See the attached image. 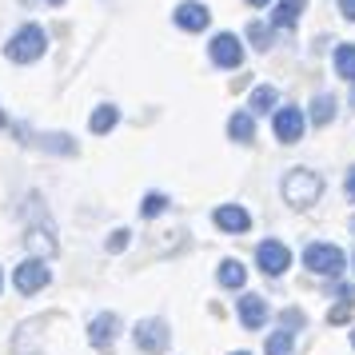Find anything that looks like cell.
I'll return each instance as SVG.
<instances>
[{
  "mask_svg": "<svg viewBox=\"0 0 355 355\" xmlns=\"http://www.w3.org/2000/svg\"><path fill=\"white\" fill-rule=\"evenodd\" d=\"M128 248V232L120 227V232H112V240H108V252H124Z\"/></svg>",
  "mask_w": 355,
  "mask_h": 355,
  "instance_id": "24",
  "label": "cell"
},
{
  "mask_svg": "<svg viewBox=\"0 0 355 355\" xmlns=\"http://www.w3.org/2000/svg\"><path fill=\"white\" fill-rule=\"evenodd\" d=\"M352 347H355V331H352Z\"/></svg>",
  "mask_w": 355,
  "mask_h": 355,
  "instance_id": "31",
  "label": "cell"
},
{
  "mask_svg": "<svg viewBox=\"0 0 355 355\" xmlns=\"http://www.w3.org/2000/svg\"><path fill=\"white\" fill-rule=\"evenodd\" d=\"M272 128H275V140L279 144H295V140H304V128H307V120L300 108H279L272 120Z\"/></svg>",
  "mask_w": 355,
  "mask_h": 355,
  "instance_id": "7",
  "label": "cell"
},
{
  "mask_svg": "<svg viewBox=\"0 0 355 355\" xmlns=\"http://www.w3.org/2000/svg\"><path fill=\"white\" fill-rule=\"evenodd\" d=\"M336 72L343 80H355V44H339L336 49Z\"/></svg>",
  "mask_w": 355,
  "mask_h": 355,
  "instance_id": "18",
  "label": "cell"
},
{
  "mask_svg": "<svg viewBox=\"0 0 355 355\" xmlns=\"http://www.w3.org/2000/svg\"><path fill=\"white\" fill-rule=\"evenodd\" d=\"M236 355H248V352H236Z\"/></svg>",
  "mask_w": 355,
  "mask_h": 355,
  "instance_id": "33",
  "label": "cell"
},
{
  "mask_svg": "<svg viewBox=\"0 0 355 355\" xmlns=\"http://www.w3.org/2000/svg\"><path fill=\"white\" fill-rule=\"evenodd\" d=\"M28 248H33L36 256H52V252H56V240H52V232L33 227V232H28Z\"/></svg>",
  "mask_w": 355,
  "mask_h": 355,
  "instance_id": "20",
  "label": "cell"
},
{
  "mask_svg": "<svg viewBox=\"0 0 355 355\" xmlns=\"http://www.w3.org/2000/svg\"><path fill=\"white\" fill-rule=\"evenodd\" d=\"M284 323H288V327H304V315L291 307V311H284Z\"/></svg>",
  "mask_w": 355,
  "mask_h": 355,
  "instance_id": "25",
  "label": "cell"
},
{
  "mask_svg": "<svg viewBox=\"0 0 355 355\" xmlns=\"http://www.w3.org/2000/svg\"><path fill=\"white\" fill-rule=\"evenodd\" d=\"M343 188H347V196H352V200H355V168H352V172H347V184H343Z\"/></svg>",
  "mask_w": 355,
  "mask_h": 355,
  "instance_id": "27",
  "label": "cell"
},
{
  "mask_svg": "<svg viewBox=\"0 0 355 355\" xmlns=\"http://www.w3.org/2000/svg\"><path fill=\"white\" fill-rule=\"evenodd\" d=\"M211 60H216L220 68H240L243 64V44L232 33L211 36Z\"/></svg>",
  "mask_w": 355,
  "mask_h": 355,
  "instance_id": "8",
  "label": "cell"
},
{
  "mask_svg": "<svg viewBox=\"0 0 355 355\" xmlns=\"http://www.w3.org/2000/svg\"><path fill=\"white\" fill-rule=\"evenodd\" d=\"M248 36L256 40V49H259V52L272 49V28H268V24H252V28H248Z\"/></svg>",
  "mask_w": 355,
  "mask_h": 355,
  "instance_id": "23",
  "label": "cell"
},
{
  "mask_svg": "<svg viewBox=\"0 0 355 355\" xmlns=\"http://www.w3.org/2000/svg\"><path fill=\"white\" fill-rule=\"evenodd\" d=\"M352 100H355V92H352Z\"/></svg>",
  "mask_w": 355,
  "mask_h": 355,
  "instance_id": "34",
  "label": "cell"
},
{
  "mask_svg": "<svg viewBox=\"0 0 355 355\" xmlns=\"http://www.w3.org/2000/svg\"><path fill=\"white\" fill-rule=\"evenodd\" d=\"M49 4H60V0H49Z\"/></svg>",
  "mask_w": 355,
  "mask_h": 355,
  "instance_id": "32",
  "label": "cell"
},
{
  "mask_svg": "<svg viewBox=\"0 0 355 355\" xmlns=\"http://www.w3.org/2000/svg\"><path fill=\"white\" fill-rule=\"evenodd\" d=\"M136 347L148 355H164L168 352V339H172V331H168V323L164 320H140L136 323Z\"/></svg>",
  "mask_w": 355,
  "mask_h": 355,
  "instance_id": "4",
  "label": "cell"
},
{
  "mask_svg": "<svg viewBox=\"0 0 355 355\" xmlns=\"http://www.w3.org/2000/svg\"><path fill=\"white\" fill-rule=\"evenodd\" d=\"M116 120H120V108L116 104H100L96 112H92V120H88V128L96 132V136H104V132L116 128Z\"/></svg>",
  "mask_w": 355,
  "mask_h": 355,
  "instance_id": "15",
  "label": "cell"
},
{
  "mask_svg": "<svg viewBox=\"0 0 355 355\" xmlns=\"http://www.w3.org/2000/svg\"><path fill=\"white\" fill-rule=\"evenodd\" d=\"M4 124H8V120H4V116H0V128H4Z\"/></svg>",
  "mask_w": 355,
  "mask_h": 355,
  "instance_id": "29",
  "label": "cell"
},
{
  "mask_svg": "<svg viewBox=\"0 0 355 355\" xmlns=\"http://www.w3.org/2000/svg\"><path fill=\"white\" fill-rule=\"evenodd\" d=\"M307 0H279L272 12V24L275 28H295V20H300V12H304Z\"/></svg>",
  "mask_w": 355,
  "mask_h": 355,
  "instance_id": "13",
  "label": "cell"
},
{
  "mask_svg": "<svg viewBox=\"0 0 355 355\" xmlns=\"http://www.w3.org/2000/svg\"><path fill=\"white\" fill-rule=\"evenodd\" d=\"M323 192V180L315 172H307V168H291L288 176H284V200H288L291 208H311Z\"/></svg>",
  "mask_w": 355,
  "mask_h": 355,
  "instance_id": "1",
  "label": "cell"
},
{
  "mask_svg": "<svg viewBox=\"0 0 355 355\" xmlns=\"http://www.w3.org/2000/svg\"><path fill=\"white\" fill-rule=\"evenodd\" d=\"M331 116H336V96H327V92H320V96L311 100V120L315 124H331Z\"/></svg>",
  "mask_w": 355,
  "mask_h": 355,
  "instance_id": "17",
  "label": "cell"
},
{
  "mask_svg": "<svg viewBox=\"0 0 355 355\" xmlns=\"http://www.w3.org/2000/svg\"><path fill=\"white\" fill-rule=\"evenodd\" d=\"M227 136L236 140V144H252L256 140V124H252V112H236L227 120Z\"/></svg>",
  "mask_w": 355,
  "mask_h": 355,
  "instance_id": "14",
  "label": "cell"
},
{
  "mask_svg": "<svg viewBox=\"0 0 355 355\" xmlns=\"http://www.w3.org/2000/svg\"><path fill=\"white\" fill-rule=\"evenodd\" d=\"M275 100H279V92H275L272 84H259L256 92H252V112H268V108H275Z\"/></svg>",
  "mask_w": 355,
  "mask_h": 355,
  "instance_id": "19",
  "label": "cell"
},
{
  "mask_svg": "<svg viewBox=\"0 0 355 355\" xmlns=\"http://www.w3.org/2000/svg\"><path fill=\"white\" fill-rule=\"evenodd\" d=\"M164 208H168V196H160V192H148L144 204H140V211H144V216H160Z\"/></svg>",
  "mask_w": 355,
  "mask_h": 355,
  "instance_id": "22",
  "label": "cell"
},
{
  "mask_svg": "<svg viewBox=\"0 0 355 355\" xmlns=\"http://www.w3.org/2000/svg\"><path fill=\"white\" fill-rule=\"evenodd\" d=\"M240 320H243V327H248V331H259V327L268 323V300L248 291V295L240 300Z\"/></svg>",
  "mask_w": 355,
  "mask_h": 355,
  "instance_id": "11",
  "label": "cell"
},
{
  "mask_svg": "<svg viewBox=\"0 0 355 355\" xmlns=\"http://www.w3.org/2000/svg\"><path fill=\"white\" fill-rule=\"evenodd\" d=\"M172 17H176V24L184 28V33H204V28H208V20H211V12L204 8V4H196V0H184Z\"/></svg>",
  "mask_w": 355,
  "mask_h": 355,
  "instance_id": "9",
  "label": "cell"
},
{
  "mask_svg": "<svg viewBox=\"0 0 355 355\" xmlns=\"http://www.w3.org/2000/svg\"><path fill=\"white\" fill-rule=\"evenodd\" d=\"M291 343H295L291 331H272L268 336V355H291Z\"/></svg>",
  "mask_w": 355,
  "mask_h": 355,
  "instance_id": "21",
  "label": "cell"
},
{
  "mask_svg": "<svg viewBox=\"0 0 355 355\" xmlns=\"http://www.w3.org/2000/svg\"><path fill=\"white\" fill-rule=\"evenodd\" d=\"M352 232H355V216H352Z\"/></svg>",
  "mask_w": 355,
  "mask_h": 355,
  "instance_id": "30",
  "label": "cell"
},
{
  "mask_svg": "<svg viewBox=\"0 0 355 355\" xmlns=\"http://www.w3.org/2000/svg\"><path fill=\"white\" fill-rule=\"evenodd\" d=\"M256 259H259V272L263 275H284L291 268V252L279 240H263L256 248Z\"/></svg>",
  "mask_w": 355,
  "mask_h": 355,
  "instance_id": "6",
  "label": "cell"
},
{
  "mask_svg": "<svg viewBox=\"0 0 355 355\" xmlns=\"http://www.w3.org/2000/svg\"><path fill=\"white\" fill-rule=\"evenodd\" d=\"M248 4H256V8H263V4H268V0H248Z\"/></svg>",
  "mask_w": 355,
  "mask_h": 355,
  "instance_id": "28",
  "label": "cell"
},
{
  "mask_svg": "<svg viewBox=\"0 0 355 355\" xmlns=\"http://www.w3.org/2000/svg\"><path fill=\"white\" fill-rule=\"evenodd\" d=\"M304 263L315 275H339V272H343V263H347V256L339 252L336 243H307Z\"/></svg>",
  "mask_w": 355,
  "mask_h": 355,
  "instance_id": "3",
  "label": "cell"
},
{
  "mask_svg": "<svg viewBox=\"0 0 355 355\" xmlns=\"http://www.w3.org/2000/svg\"><path fill=\"white\" fill-rule=\"evenodd\" d=\"M216 227H224V232H248L252 216L240 204H224V208H216Z\"/></svg>",
  "mask_w": 355,
  "mask_h": 355,
  "instance_id": "12",
  "label": "cell"
},
{
  "mask_svg": "<svg viewBox=\"0 0 355 355\" xmlns=\"http://www.w3.org/2000/svg\"><path fill=\"white\" fill-rule=\"evenodd\" d=\"M49 279H52V272L44 268V259H24L17 272H12V284H17V291H24V295L49 288Z\"/></svg>",
  "mask_w": 355,
  "mask_h": 355,
  "instance_id": "5",
  "label": "cell"
},
{
  "mask_svg": "<svg viewBox=\"0 0 355 355\" xmlns=\"http://www.w3.org/2000/svg\"><path fill=\"white\" fill-rule=\"evenodd\" d=\"M216 279H220L224 288H243L248 272H243V263H240V259H224V263H220V272H216Z\"/></svg>",
  "mask_w": 355,
  "mask_h": 355,
  "instance_id": "16",
  "label": "cell"
},
{
  "mask_svg": "<svg viewBox=\"0 0 355 355\" xmlns=\"http://www.w3.org/2000/svg\"><path fill=\"white\" fill-rule=\"evenodd\" d=\"M116 336H120V315H112V311H100L96 320L88 323V339H92V347H108Z\"/></svg>",
  "mask_w": 355,
  "mask_h": 355,
  "instance_id": "10",
  "label": "cell"
},
{
  "mask_svg": "<svg viewBox=\"0 0 355 355\" xmlns=\"http://www.w3.org/2000/svg\"><path fill=\"white\" fill-rule=\"evenodd\" d=\"M44 49H49V36H44V28H40V24H24V28L8 40L4 56H8L12 64H33V60H40V56H44Z\"/></svg>",
  "mask_w": 355,
  "mask_h": 355,
  "instance_id": "2",
  "label": "cell"
},
{
  "mask_svg": "<svg viewBox=\"0 0 355 355\" xmlns=\"http://www.w3.org/2000/svg\"><path fill=\"white\" fill-rule=\"evenodd\" d=\"M339 12L347 20H355V0H339Z\"/></svg>",
  "mask_w": 355,
  "mask_h": 355,
  "instance_id": "26",
  "label": "cell"
}]
</instances>
